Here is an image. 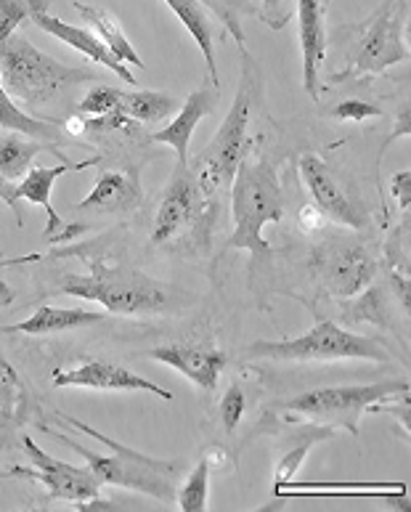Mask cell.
<instances>
[{"instance_id": "ac0fdd59", "label": "cell", "mask_w": 411, "mask_h": 512, "mask_svg": "<svg viewBox=\"0 0 411 512\" xmlns=\"http://www.w3.org/2000/svg\"><path fill=\"white\" fill-rule=\"evenodd\" d=\"M149 359L160 361L165 367L181 372L186 380L197 385L199 390H215L218 377L226 367V353L207 345H183V343H165L149 351Z\"/></svg>"}, {"instance_id": "3957f363", "label": "cell", "mask_w": 411, "mask_h": 512, "mask_svg": "<svg viewBox=\"0 0 411 512\" xmlns=\"http://www.w3.org/2000/svg\"><path fill=\"white\" fill-rule=\"evenodd\" d=\"M231 215H234V234L229 247L247 250L252 258H271L263 229L268 223H279L284 215V197L279 173L268 154H255L252 146L236 168L231 181Z\"/></svg>"}, {"instance_id": "74e56055", "label": "cell", "mask_w": 411, "mask_h": 512, "mask_svg": "<svg viewBox=\"0 0 411 512\" xmlns=\"http://www.w3.org/2000/svg\"><path fill=\"white\" fill-rule=\"evenodd\" d=\"M390 194L393 199L398 202L401 207V213H409V205H411V170H401L396 176L390 178Z\"/></svg>"}, {"instance_id": "1f68e13d", "label": "cell", "mask_w": 411, "mask_h": 512, "mask_svg": "<svg viewBox=\"0 0 411 512\" xmlns=\"http://www.w3.org/2000/svg\"><path fill=\"white\" fill-rule=\"evenodd\" d=\"M244 409H247V398H244L242 385L231 383L229 388H226V393H223L221 406H218L223 430H226L229 436L234 433L236 428H239V422H242V417H244Z\"/></svg>"}, {"instance_id": "d590c367", "label": "cell", "mask_w": 411, "mask_h": 512, "mask_svg": "<svg viewBox=\"0 0 411 512\" xmlns=\"http://www.w3.org/2000/svg\"><path fill=\"white\" fill-rule=\"evenodd\" d=\"M263 8H260V19L271 27V30H282L284 24L290 22L292 14H295V3L292 0H260Z\"/></svg>"}, {"instance_id": "7c38bea8", "label": "cell", "mask_w": 411, "mask_h": 512, "mask_svg": "<svg viewBox=\"0 0 411 512\" xmlns=\"http://www.w3.org/2000/svg\"><path fill=\"white\" fill-rule=\"evenodd\" d=\"M300 176H303V184L308 189V194L313 197V205L319 207L329 221L348 226L353 231H364L369 226L364 207L358 205L356 199L345 192V186L337 181L332 168L321 157L305 152L300 157Z\"/></svg>"}, {"instance_id": "8992f818", "label": "cell", "mask_w": 411, "mask_h": 512, "mask_svg": "<svg viewBox=\"0 0 411 512\" xmlns=\"http://www.w3.org/2000/svg\"><path fill=\"white\" fill-rule=\"evenodd\" d=\"M247 359H274V361H374L385 364L390 353L374 337L356 335L332 319H319L305 335L292 340H258L247 348Z\"/></svg>"}, {"instance_id": "9c48e42d", "label": "cell", "mask_w": 411, "mask_h": 512, "mask_svg": "<svg viewBox=\"0 0 411 512\" xmlns=\"http://www.w3.org/2000/svg\"><path fill=\"white\" fill-rule=\"evenodd\" d=\"M409 393V383L393 380V383H369V385H329V388H313L303 396L292 398L284 404L287 414H303L324 425H340L348 433L358 436V422L374 404L385 398Z\"/></svg>"}, {"instance_id": "836d02e7", "label": "cell", "mask_w": 411, "mask_h": 512, "mask_svg": "<svg viewBox=\"0 0 411 512\" xmlns=\"http://www.w3.org/2000/svg\"><path fill=\"white\" fill-rule=\"evenodd\" d=\"M24 19H30V0H0V43H6Z\"/></svg>"}, {"instance_id": "52a82bcc", "label": "cell", "mask_w": 411, "mask_h": 512, "mask_svg": "<svg viewBox=\"0 0 411 512\" xmlns=\"http://www.w3.org/2000/svg\"><path fill=\"white\" fill-rule=\"evenodd\" d=\"M404 14L406 0H382L380 8L361 24L348 64L340 75L332 77V83L382 75L393 64L409 62V48L404 43Z\"/></svg>"}, {"instance_id": "d4e9b609", "label": "cell", "mask_w": 411, "mask_h": 512, "mask_svg": "<svg viewBox=\"0 0 411 512\" xmlns=\"http://www.w3.org/2000/svg\"><path fill=\"white\" fill-rule=\"evenodd\" d=\"M46 146V141L6 130V136H0V176L11 181V184L24 178L30 173L35 157L40 152H46Z\"/></svg>"}, {"instance_id": "8d00e7d4", "label": "cell", "mask_w": 411, "mask_h": 512, "mask_svg": "<svg viewBox=\"0 0 411 512\" xmlns=\"http://www.w3.org/2000/svg\"><path fill=\"white\" fill-rule=\"evenodd\" d=\"M327 215L321 213L319 207L313 205H303L300 207V213H297V226L305 231V234H319V231H324V226H327Z\"/></svg>"}, {"instance_id": "5bb4252c", "label": "cell", "mask_w": 411, "mask_h": 512, "mask_svg": "<svg viewBox=\"0 0 411 512\" xmlns=\"http://www.w3.org/2000/svg\"><path fill=\"white\" fill-rule=\"evenodd\" d=\"M30 19L35 22V27L43 32H48L51 38L61 40L64 46L75 48L77 54H83L85 59H91L93 64H99V67L109 69V72H115L120 80H125L128 85H133L136 88V77H133V72H130L125 64L117 59L112 51H109L104 43H101L96 35H93L91 30H85V27H75V24L69 22H61L59 16L48 14L46 6L40 3V0H30Z\"/></svg>"}, {"instance_id": "5b68a950", "label": "cell", "mask_w": 411, "mask_h": 512, "mask_svg": "<svg viewBox=\"0 0 411 512\" xmlns=\"http://www.w3.org/2000/svg\"><path fill=\"white\" fill-rule=\"evenodd\" d=\"M61 420L112 449V454H96V451L75 444L72 438L61 436V433H54V430L48 428H40L51 433L54 438H59L61 444H67L69 449H75L104 486H122V489L141 491V494H149V497L160 499V502H173L176 499V462H162V459L146 457V454L136 449H128V446L117 444V441L107 438L104 433H96L91 425H85V422L75 420V417H61Z\"/></svg>"}, {"instance_id": "e575fe53", "label": "cell", "mask_w": 411, "mask_h": 512, "mask_svg": "<svg viewBox=\"0 0 411 512\" xmlns=\"http://www.w3.org/2000/svg\"><path fill=\"white\" fill-rule=\"evenodd\" d=\"M329 115L335 120H351V123H364V120H372V117H382V109L374 107V104H366L361 99H348L340 101L335 109H329Z\"/></svg>"}, {"instance_id": "7bdbcfd3", "label": "cell", "mask_w": 411, "mask_h": 512, "mask_svg": "<svg viewBox=\"0 0 411 512\" xmlns=\"http://www.w3.org/2000/svg\"><path fill=\"white\" fill-rule=\"evenodd\" d=\"M329 3H332V0H324V6H329Z\"/></svg>"}, {"instance_id": "ba28073f", "label": "cell", "mask_w": 411, "mask_h": 512, "mask_svg": "<svg viewBox=\"0 0 411 512\" xmlns=\"http://www.w3.org/2000/svg\"><path fill=\"white\" fill-rule=\"evenodd\" d=\"M218 213V202L202 194L191 165H178L162 192L152 223V245H170L176 239H205Z\"/></svg>"}, {"instance_id": "484cf974", "label": "cell", "mask_w": 411, "mask_h": 512, "mask_svg": "<svg viewBox=\"0 0 411 512\" xmlns=\"http://www.w3.org/2000/svg\"><path fill=\"white\" fill-rule=\"evenodd\" d=\"M0 128L14 130V133H24V136L38 138L46 144L56 146L61 141V125L43 120V117H32L30 112H24L11 96L6 93L3 83H0Z\"/></svg>"}, {"instance_id": "277c9868", "label": "cell", "mask_w": 411, "mask_h": 512, "mask_svg": "<svg viewBox=\"0 0 411 512\" xmlns=\"http://www.w3.org/2000/svg\"><path fill=\"white\" fill-rule=\"evenodd\" d=\"M93 77L96 75L91 69L69 67L43 54L19 30L6 43H0V83L24 109H43L61 93H69L75 85L88 83Z\"/></svg>"}, {"instance_id": "ffe728a7", "label": "cell", "mask_w": 411, "mask_h": 512, "mask_svg": "<svg viewBox=\"0 0 411 512\" xmlns=\"http://www.w3.org/2000/svg\"><path fill=\"white\" fill-rule=\"evenodd\" d=\"M107 321V314L101 311H88V308H56V306H40L30 319L3 327V332H22V335L43 337L56 335V332H69V329L91 327Z\"/></svg>"}, {"instance_id": "9a60e30c", "label": "cell", "mask_w": 411, "mask_h": 512, "mask_svg": "<svg viewBox=\"0 0 411 512\" xmlns=\"http://www.w3.org/2000/svg\"><path fill=\"white\" fill-rule=\"evenodd\" d=\"M297 38L303 51V85L313 101L321 99V67L327 59V6L324 0H295Z\"/></svg>"}, {"instance_id": "30bf717a", "label": "cell", "mask_w": 411, "mask_h": 512, "mask_svg": "<svg viewBox=\"0 0 411 512\" xmlns=\"http://www.w3.org/2000/svg\"><path fill=\"white\" fill-rule=\"evenodd\" d=\"M313 274L335 298H356L374 282L380 263L351 237H329L313 250Z\"/></svg>"}, {"instance_id": "44dd1931", "label": "cell", "mask_w": 411, "mask_h": 512, "mask_svg": "<svg viewBox=\"0 0 411 512\" xmlns=\"http://www.w3.org/2000/svg\"><path fill=\"white\" fill-rule=\"evenodd\" d=\"M75 11L85 19V24H91L93 35L104 43V46L112 51V54L120 59L122 64H130V67L144 69V59L136 54V48L130 46L128 35L122 32V24L117 22V16L107 8L91 6V3H75Z\"/></svg>"}, {"instance_id": "8fae6325", "label": "cell", "mask_w": 411, "mask_h": 512, "mask_svg": "<svg viewBox=\"0 0 411 512\" xmlns=\"http://www.w3.org/2000/svg\"><path fill=\"white\" fill-rule=\"evenodd\" d=\"M22 446L24 454L30 457L32 467H11L8 475L32 478V481H38L48 491V497L69 502V505H77L80 510H83V505L93 502V499H99L104 483L93 475L91 467L69 465L64 459L51 457L30 436H22Z\"/></svg>"}, {"instance_id": "4dcf8cb0", "label": "cell", "mask_w": 411, "mask_h": 512, "mask_svg": "<svg viewBox=\"0 0 411 512\" xmlns=\"http://www.w3.org/2000/svg\"><path fill=\"white\" fill-rule=\"evenodd\" d=\"M77 112L85 117L112 115V112H117V88H112V85L91 88L77 104Z\"/></svg>"}, {"instance_id": "4fadbf2b", "label": "cell", "mask_w": 411, "mask_h": 512, "mask_svg": "<svg viewBox=\"0 0 411 512\" xmlns=\"http://www.w3.org/2000/svg\"><path fill=\"white\" fill-rule=\"evenodd\" d=\"M54 388H85V390H141V393H154L162 401H173V393L160 385H154L152 380L136 375L133 369L115 364V361H99L88 359L80 361L75 367L59 369L54 372Z\"/></svg>"}, {"instance_id": "83f0119b", "label": "cell", "mask_w": 411, "mask_h": 512, "mask_svg": "<svg viewBox=\"0 0 411 512\" xmlns=\"http://www.w3.org/2000/svg\"><path fill=\"white\" fill-rule=\"evenodd\" d=\"M210 475L213 470L202 457L189 473V478L183 481L181 489L176 491V502L183 512H205L210 507Z\"/></svg>"}, {"instance_id": "e0dca14e", "label": "cell", "mask_w": 411, "mask_h": 512, "mask_svg": "<svg viewBox=\"0 0 411 512\" xmlns=\"http://www.w3.org/2000/svg\"><path fill=\"white\" fill-rule=\"evenodd\" d=\"M144 202L136 170H104L88 197L77 202L80 213L91 215H130Z\"/></svg>"}, {"instance_id": "6da1fadb", "label": "cell", "mask_w": 411, "mask_h": 512, "mask_svg": "<svg viewBox=\"0 0 411 512\" xmlns=\"http://www.w3.org/2000/svg\"><path fill=\"white\" fill-rule=\"evenodd\" d=\"M61 292L80 300H93L117 316H152L181 311L191 303L186 292L162 284L130 266H107L93 260L88 274H67Z\"/></svg>"}, {"instance_id": "60d3db41", "label": "cell", "mask_w": 411, "mask_h": 512, "mask_svg": "<svg viewBox=\"0 0 411 512\" xmlns=\"http://www.w3.org/2000/svg\"><path fill=\"white\" fill-rule=\"evenodd\" d=\"M390 282H393V287H396L398 300L404 303V308H409V279H404L401 271H393V268H390Z\"/></svg>"}, {"instance_id": "4316f807", "label": "cell", "mask_w": 411, "mask_h": 512, "mask_svg": "<svg viewBox=\"0 0 411 512\" xmlns=\"http://www.w3.org/2000/svg\"><path fill=\"white\" fill-rule=\"evenodd\" d=\"M329 436H332V430H329V428L316 430V425H311V428L305 430L303 441H300L297 446H292V449H287V454H284V457L279 459V465H276L274 494H279V491L287 489V486L295 481L297 470H300V465H303V459L308 457L311 446L319 444V441H324V438H329Z\"/></svg>"}, {"instance_id": "f35d334b", "label": "cell", "mask_w": 411, "mask_h": 512, "mask_svg": "<svg viewBox=\"0 0 411 512\" xmlns=\"http://www.w3.org/2000/svg\"><path fill=\"white\" fill-rule=\"evenodd\" d=\"M409 128H411V112H409V101H406L404 107H401V112H398L396 125H393V130H390V136L385 138V144H382L380 157H385V152L390 149V144H396L398 138H409V133H411Z\"/></svg>"}, {"instance_id": "d6986e66", "label": "cell", "mask_w": 411, "mask_h": 512, "mask_svg": "<svg viewBox=\"0 0 411 512\" xmlns=\"http://www.w3.org/2000/svg\"><path fill=\"white\" fill-rule=\"evenodd\" d=\"M218 104V88H199L183 101L178 107L176 117L170 120V125H165L162 130L152 133L149 141L152 144L170 146L178 157V165H189V149H191V138H194V130L197 125L205 120L210 112Z\"/></svg>"}, {"instance_id": "b9f144b4", "label": "cell", "mask_w": 411, "mask_h": 512, "mask_svg": "<svg viewBox=\"0 0 411 512\" xmlns=\"http://www.w3.org/2000/svg\"><path fill=\"white\" fill-rule=\"evenodd\" d=\"M14 300H16L14 287H11V284L3 282V279H0V311H3V308L11 306V303H14Z\"/></svg>"}, {"instance_id": "2e32d148", "label": "cell", "mask_w": 411, "mask_h": 512, "mask_svg": "<svg viewBox=\"0 0 411 512\" xmlns=\"http://www.w3.org/2000/svg\"><path fill=\"white\" fill-rule=\"evenodd\" d=\"M99 162V157H93V160L85 162H61V165H54V168H30V173L16 184V197L19 202H32V205H38L46 210L48 223L46 229H43V237L48 242H56V239H69L72 234H80L83 226H67V223L61 221L59 215H56L54 205H51V192H54V184L59 181L61 176H67V173H75V170H85L93 168Z\"/></svg>"}, {"instance_id": "603a6c76", "label": "cell", "mask_w": 411, "mask_h": 512, "mask_svg": "<svg viewBox=\"0 0 411 512\" xmlns=\"http://www.w3.org/2000/svg\"><path fill=\"white\" fill-rule=\"evenodd\" d=\"M117 112L138 125H154L178 112V99L162 91H117Z\"/></svg>"}, {"instance_id": "d6a6232c", "label": "cell", "mask_w": 411, "mask_h": 512, "mask_svg": "<svg viewBox=\"0 0 411 512\" xmlns=\"http://www.w3.org/2000/svg\"><path fill=\"white\" fill-rule=\"evenodd\" d=\"M385 258H388L393 271L409 276V218L390 234L388 245H385Z\"/></svg>"}, {"instance_id": "f546056e", "label": "cell", "mask_w": 411, "mask_h": 512, "mask_svg": "<svg viewBox=\"0 0 411 512\" xmlns=\"http://www.w3.org/2000/svg\"><path fill=\"white\" fill-rule=\"evenodd\" d=\"M348 319L353 324L358 321H369V324H388V303H385V290H377V287H366V292L351 303L348 308Z\"/></svg>"}, {"instance_id": "ab89813d", "label": "cell", "mask_w": 411, "mask_h": 512, "mask_svg": "<svg viewBox=\"0 0 411 512\" xmlns=\"http://www.w3.org/2000/svg\"><path fill=\"white\" fill-rule=\"evenodd\" d=\"M0 199L6 202L11 210H14L16 215V223L22 226V213H19V197H16V184H11V181H6V178L0 176Z\"/></svg>"}, {"instance_id": "cb8c5ba5", "label": "cell", "mask_w": 411, "mask_h": 512, "mask_svg": "<svg viewBox=\"0 0 411 512\" xmlns=\"http://www.w3.org/2000/svg\"><path fill=\"white\" fill-rule=\"evenodd\" d=\"M27 412V390L8 361L0 359V449H6Z\"/></svg>"}, {"instance_id": "7a4b0ae2", "label": "cell", "mask_w": 411, "mask_h": 512, "mask_svg": "<svg viewBox=\"0 0 411 512\" xmlns=\"http://www.w3.org/2000/svg\"><path fill=\"white\" fill-rule=\"evenodd\" d=\"M260 101V69L258 62L242 51V80L236 88L234 104H231L229 115L223 117L221 128L215 130L210 144L202 152L189 160L197 184L210 202H218L221 194H229L231 181L236 176L239 162L252 146L250 141V123L252 112Z\"/></svg>"}, {"instance_id": "7402d4cb", "label": "cell", "mask_w": 411, "mask_h": 512, "mask_svg": "<svg viewBox=\"0 0 411 512\" xmlns=\"http://www.w3.org/2000/svg\"><path fill=\"white\" fill-rule=\"evenodd\" d=\"M173 14L181 19L194 43L199 46L205 56L207 72L213 75V88H221V77H218V62H215V46H213V19L207 14V8L199 0H162Z\"/></svg>"}, {"instance_id": "f1b7e54d", "label": "cell", "mask_w": 411, "mask_h": 512, "mask_svg": "<svg viewBox=\"0 0 411 512\" xmlns=\"http://www.w3.org/2000/svg\"><path fill=\"white\" fill-rule=\"evenodd\" d=\"M199 3L210 8L215 19H221V24H226V30L234 35L239 51H244L247 48V38H244L242 30V14H258V11L247 6V0H199Z\"/></svg>"}]
</instances>
